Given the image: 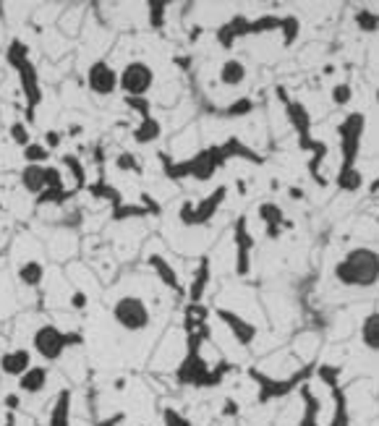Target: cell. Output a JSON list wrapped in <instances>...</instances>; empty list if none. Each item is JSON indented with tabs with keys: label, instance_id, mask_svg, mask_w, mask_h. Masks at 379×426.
Returning a JSON list of instances; mask_svg holds the SVG:
<instances>
[{
	"label": "cell",
	"instance_id": "cell-13",
	"mask_svg": "<svg viewBox=\"0 0 379 426\" xmlns=\"http://www.w3.org/2000/svg\"><path fill=\"white\" fill-rule=\"evenodd\" d=\"M214 314H217V320L225 324L228 330H230V335L236 337L238 345H243V348H249L254 340H257V335H259V330H257V324L249 320H243L241 314H236V311H230V308H214Z\"/></svg>",
	"mask_w": 379,
	"mask_h": 426
},
{
	"label": "cell",
	"instance_id": "cell-10",
	"mask_svg": "<svg viewBox=\"0 0 379 426\" xmlns=\"http://www.w3.org/2000/svg\"><path fill=\"white\" fill-rule=\"evenodd\" d=\"M275 92H277V100H280L285 107V118H288V123H290L293 131H296L298 147L306 149L308 144H311V113H308V107L288 95L285 86H277Z\"/></svg>",
	"mask_w": 379,
	"mask_h": 426
},
{
	"label": "cell",
	"instance_id": "cell-58",
	"mask_svg": "<svg viewBox=\"0 0 379 426\" xmlns=\"http://www.w3.org/2000/svg\"><path fill=\"white\" fill-rule=\"evenodd\" d=\"M335 73V66H324V76H332Z\"/></svg>",
	"mask_w": 379,
	"mask_h": 426
},
{
	"label": "cell",
	"instance_id": "cell-56",
	"mask_svg": "<svg viewBox=\"0 0 379 426\" xmlns=\"http://www.w3.org/2000/svg\"><path fill=\"white\" fill-rule=\"evenodd\" d=\"M377 191H379V180H371V183H369V194L377 196Z\"/></svg>",
	"mask_w": 379,
	"mask_h": 426
},
{
	"label": "cell",
	"instance_id": "cell-53",
	"mask_svg": "<svg viewBox=\"0 0 379 426\" xmlns=\"http://www.w3.org/2000/svg\"><path fill=\"white\" fill-rule=\"evenodd\" d=\"M288 196H290L293 201H304V199H306V194H304V189H301V186H290V189H288Z\"/></svg>",
	"mask_w": 379,
	"mask_h": 426
},
{
	"label": "cell",
	"instance_id": "cell-1",
	"mask_svg": "<svg viewBox=\"0 0 379 426\" xmlns=\"http://www.w3.org/2000/svg\"><path fill=\"white\" fill-rule=\"evenodd\" d=\"M332 275L343 288L369 290L379 280V254L371 246H355L335 264Z\"/></svg>",
	"mask_w": 379,
	"mask_h": 426
},
{
	"label": "cell",
	"instance_id": "cell-25",
	"mask_svg": "<svg viewBox=\"0 0 379 426\" xmlns=\"http://www.w3.org/2000/svg\"><path fill=\"white\" fill-rule=\"evenodd\" d=\"M311 152V160H308V176L314 178L320 186H327V178L322 176V163L327 160V144L320 142V139H311V144L306 147Z\"/></svg>",
	"mask_w": 379,
	"mask_h": 426
},
{
	"label": "cell",
	"instance_id": "cell-48",
	"mask_svg": "<svg viewBox=\"0 0 379 426\" xmlns=\"http://www.w3.org/2000/svg\"><path fill=\"white\" fill-rule=\"evenodd\" d=\"M68 306H71L73 311H84V308L89 306V296H86L84 290H73L71 298H68Z\"/></svg>",
	"mask_w": 379,
	"mask_h": 426
},
{
	"label": "cell",
	"instance_id": "cell-41",
	"mask_svg": "<svg viewBox=\"0 0 379 426\" xmlns=\"http://www.w3.org/2000/svg\"><path fill=\"white\" fill-rule=\"evenodd\" d=\"M8 136H11V142L16 144V147H21V149L32 142V133H29L26 120H13L11 126H8Z\"/></svg>",
	"mask_w": 379,
	"mask_h": 426
},
{
	"label": "cell",
	"instance_id": "cell-16",
	"mask_svg": "<svg viewBox=\"0 0 379 426\" xmlns=\"http://www.w3.org/2000/svg\"><path fill=\"white\" fill-rule=\"evenodd\" d=\"M29 367H32V353L26 348H13L0 355V374L6 377L19 379Z\"/></svg>",
	"mask_w": 379,
	"mask_h": 426
},
{
	"label": "cell",
	"instance_id": "cell-32",
	"mask_svg": "<svg viewBox=\"0 0 379 426\" xmlns=\"http://www.w3.org/2000/svg\"><path fill=\"white\" fill-rule=\"evenodd\" d=\"M79 191L76 189H45L42 194H37L35 196V204L37 207H63L66 201H71V196H76Z\"/></svg>",
	"mask_w": 379,
	"mask_h": 426
},
{
	"label": "cell",
	"instance_id": "cell-43",
	"mask_svg": "<svg viewBox=\"0 0 379 426\" xmlns=\"http://www.w3.org/2000/svg\"><path fill=\"white\" fill-rule=\"evenodd\" d=\"M115 170L118 173H142V165L133 152H120L115 154Z\"/></svg>",
	"mask_w": 379,
	"mask_h": 426
},
{
	"label": "cell",
	"instance_id": "cell-47",
	"mask_svg": "<svg viewBox=\"0 0 379 426\" xmlns=\"http://www.w3.org/2000/svg\"><path fill=\"white\" fill-rule=\"evenodd\" d=\"M163 421H165V426H194L186 416L178 414L176 408H165L163 411Z\"/></svg>",
	"mask_w": 379,
	"mask_h": 426
},
{
	"label": "cell",
	"instance_id": "cell-3",
	"mask_svg": "<svg viewBox=\"0 0 379 426\" xmlns=\"http://www.w3.org/2000/svg\"><path fill=\"white\" fill-rule=\"evenodd\" d=\"M160 163H163V170H165L167 178L173 180H181V178H194L199 183H207L212 180L214 173L228 163L225 152L220 144H212V147H204L199 152L189 157V160H178V163H170L165 154H160Z\"/></svg>",
	"mask_w": 379,
	"mask_h": 426
},
{
	"label": "cell",
	"instance_id": "cell-18",
	"mask_svg": "<svg viewBox=\"0 0 379 426\" xmlns=\"http://www.w3.org/2000/svg\"><path fill=\"white\" fill-rule=\"evenodd\" d=\"M210 280H212V261H210V257H202L196 272H194V280L189 285V304H202L204 293L210 288Z\"/></svg>",
	"mask_w": 379,
	"mask_h": 426
},
{
	"label": "cell",
	"instance_id": "cell-33",
	"mask_svg": "<svg viewBox=\"0 0 379 426\" xmlns=\"http://www.w3.org/2000/svg\"><path fill=\"white\" fill-rule=\"evenodd\" d=\"M277 29H280V16H272V13H264L259 19L246 21V37L270 35V32H277Z\"/></svg>",
	"mask_w": 379,
	"mask_h": 426
},
{
	"label": "cell",
	"instance_id": "cell-39",
	"mask_svg": "<svg viewBox=\"0 0 379 426\" xmlns=\"http://www.w3.org/2000/svg\"><path fill=\"white\" fill-rule=\"evenodd\" d=\"M133 217H149L147 210H144L142 204H118V207H113V220L115 223H123V220H133Z\"/></svg>",
	"mask_w": 379,
	"mask_h": 426
},
{
	"label": "cell",
	"instance_id": "cell-23",
	"mask_svg": "<svg viewBox=\"0 0 379 426\" xmlns=\"http://www.w3.org/2000/svg\"><path fill=\"white\" fill-rule=\"evenodd\" d=\"M163 136V123L154 118V115H149V118L139 120V126L131 131V139L136 144H142V147H147V144H154L157 139Z\"/></svg>",
	"mask_w": 379,
	"mask_h": 426
},
{
	"label": "cell",
	"instance_id": "cell-2",
	"mask_svg": "<svg viewBox=\"0 0 379 426\" xmlns=\"http://www.w3.org/2000/svg\"><path fill=\"white\" fill-rule=\"evenodd\" d=\"M6 60L11 66L16 76H19V84H21V95L26 100V126L35 120V110L42 105V84H39V71L32 63V53H29V45L24 39L13 37L8 42V50H6Z\"/></svg>",
	"mask_w": 379,
	"mask_h": 426
},
{
	"label": "cell",
	"instance_id": "cell-26",
	"mask_svg": "<svg viewBox=\"0 0 379 426\" xmlns=\"http://www.w3.org/2000/svg\"><path fill=\"white\" fill-rule=\"evenodd\" d=\"M358 335H361L364 348L371 351V353H377L379 351V311H369L367 317H364V322H361Z\"/></svg>",
	"mask_w": 379,
	"mask_h": 426
},
{
	"label": "cell",
	"instance_id": "cell-28",
	"mask_svg": "<svg viewBox=\"0 0 379 426\" xmlns=\"http://www.w3.org/2000/svg\"><path fill=\"white\" fill-rule=\"evenodd\" d=\"M220 147H223V152H225L228 160H249V163H257V165L264 163V157H259L251 147H246V144L241 142L238 136H230V139L223 142Z\"/></svg>",
	"mask_w": 379,
	"mask_h": 426
},
{
	"label": "cell",
	"instance_id": "cell-19",
	"mask_svg": "<svg viewBox=\"0 0 379 426\" xmlns=\"http://www.w3.org/2000/svg\"><path fill=\"white\" fill-rule=\"evenodd\" d=\"M246 76H249V71H246V63H243V60H238V58L223 60V66H220V71H217L220 84H223V86H230V89L241 86V84L246 82Z\"/></svg>",
	"mask_w": 379,
	"mask_h": 426
},
{
	"label": "cell",
	"instance_id": "cell-7",
	"mask_svg": "<svg viewBox=\"0 0 379 426\" xmlns=\"http://www.w3.org/2000/svg\"><path fill=\"white\" fill-rule=\"evenodd\" d=\"M367 131V115L364 113H348L338 123V139H340V167H355L361 142Z\"/></svg>",
	"mask_w": 379,
	"mask_h": 426
},
{
	"label": "cell",
	"instance_id": "cell-49",
	"mask_svg": "<svg viewBox=\"0 0 379 426\" xmlns=\"http://www.w3.org/2000/svg\"><path fill=\"white\" fill-rule=\"evenodd\" d=\"M139 204H142L144 210H147V214H149V217H157V214H160V204L152 199V194H147V191H144L142 196H139Z\"/></svg>",
	"mask_w": 379,
	"mask_h": 426
},
{
	"label": "cell",
	"instance_id": "cell-20",
	"mask_svg": "<svg viewBox=\"0 0 379 426\" xmlns=\"http://www.w3.org/2000/svg\"><path fill=\"white\" fill-rule=\"evenodd\" d=\"M71 400H73L71 390H60L55 395L53 408H50L48 426H71Z\"/></svg>",
	"mask_w": 379,
	"mask_h": 426
},
{
	"label": "cell",
	"instance_id": "cell-37",
	"mask_svg": "<svg viewBox=\"0 0 379 426\" xmlns=\"http://www.w3.org/2000/svg\"><path fill=\"white\" fill-rule=\"evenodd\" d=\"M21 157H24L26 165H45L50 160V149L42 142H29L21 149Z\"/></svg>",
	"mask_w": 379,
	"mask_h": 426
},
{
	"label": "cell",
	"instance_id": "cell-30",
	"mask_svg": "<svg viewBox=\"0 0 379 426\" xmlns=\"http://www.w3.org/2000/svg\"><path fill=\"white\" fill-rule=\"evenodd\" d=\"M330 392H332V400H335V414H332L327 426H351V411H348L345 390L338 385V387H330Z\"/></svg>",
	"mask_w": 379,
	"mask_h": 426
},
{
	"label": "cell",
	"instance_id": "cell-45",
	"mask_svg": "<svg viewBox=\"0 0 379 426\" xmlns=\"http://www.w3.org/2000/svg\"><path fill=\"white\" fill-rule=\"evenodd\" d=\"M126 105H129L131 110H136V115H139L142 120L152 115V105H149L147 97H126Z\"/></svg>",
	"mask_w": 379,
	"mask_h": 426
},
{
	"label": "cell",
	"instance_id": "cell-29",
	"mask_svg": "<svg viewBox=\"0 0 379 426\" xmlns=\"http://www.w3.org/2000/svg\"><path fill=\"white\" fill-rule=\"evenodd\" d=\"M335 186L343 194H355V191L364 189V176H361L358 167H340L338 176H335Z\"/></svg>",
	"mask_w": 379,
	"mask_h": 426
},
{
	"label": "cell",
	"instance_id": "cell-11",
	"mask_svg": "<svg viewBox=\"0 0 379 426\" xmlns=\"http://www.w3.org/2000/svg\"><path fill=\"white\" fill-rule=\"evenodd\" d=\"M86 86H89V92L97 97L115 95V92H118V71H115L105 58L95 60V63L86 68Z\"/></svg>",
	"mask_w": 379,
	"mask_h": 426
},
{
	"label": "cell",
	"instance_id": "cell-27",
	"mask_svg": "<svg viewBox=\"0 0 379 426\" xmlns=\"http://www.w3.org/2000/svg\"><path fill=\"white\" fill-rule=\"evenodd\" d=\"M42 280H45V264L39 259H26L21 267H19V283L24 288H42Z\"/></svg>",
	"mask_w": 379,
	"mask_h": 426
},
{
	"label": "cell",
	"instance_id": "cell-40",
	"mask_svg": "<svg viewBox=\"0 0 379 426\" xmlns=\"http://www.w3.org/2000/svg\"><path fill=\"white\" fill-rule=\"evenodd\" d=\"M353 21H355V26L361 29V32H377V26H379V16H377V11H371V8H358L355 11V16H353Z\"/></svg>",
	"mask_w": 379,
	"mask_h": 426
},
{
	"label": "cell",
	"instance_id": "cell-51",
	"mask_svg": "<svg viewBox=\"0 0 379 426\" xmlns=\"http://www.w3.org/2000/svg\"><path fill=\"white\" fill-rule=\"evenodd\" d=\"M241 414V408H238V400H233V398H228L225 402H223V416H238Z\"/></svg>",
	"mask_w": 379,
	"mask_h": 426
},
{
	"label": "cell",
	"instance_id": "cell-9",
	"mask_svg": "<svg viewBox=\"0 0 379 426\" xmlns=\"http://www.w3.org/2000/svg\"><path fill=\"white\" fill-rule=\"evenodd\" d=\"M154 86V68L147 60H129L118 71V89L123 97H147Z\"/></svg>",
	"mask_w": 379,
	"mask_h": 426
},
{
	"label": "cell",
	"instance_id": "cell-57",
	"mask_svg": "<svg viewBox=\"0 0 379 426\" xmlns=\"http://www.w3.org/2000/svg\"><path fill=\"white\" fill-rule=\"evenodd\" d=\"M82 126H71V129H68V133H71V136H79V133H82Z\"/></svg>",
	"mask_w": 379,
	"mask_h": 426
},
{
	"label": "cell",
	"instance_id": "cell-5",
	"mask_svg": "<svg viewBox=\"0 0 379 426\" xmlns=\"http://www.w3.org/2000/svg\"><path fill=\"white\" fill-rule=\"evenodd\" d=\"M84 335L82 332H63L58 330L55 324H39L35 332H32V348L39 358H45L48 364L63 358V353L73 348V345H82Z\"/></svg>",
	"mask_w": 379,
	"mask_h": 426
},
{
	"label": "cell",
	"instance_id": "cell-14",
	"mask_svg": "<svg viewBox=\"0 0 379 426\" xmlns=\"http://www.w3.org/2000/svg\"><path fill=\"white\" fill-rule=\"evenodd\" d=\"M246 16H233V19H228L223 24L217 26V32H214V39H217V45L223 50H233L236 48L238 39H243L246 37Z\"/></svg>",
	"mask_w": 379,
	"mask_h": 426
},
{
	"label": "cell",
	"instance_id": "cell-21",
	"mask_svg": "<svg viewBox=\"0 0 379 426\" xmlns=\"http://www.w3.org/2000/svg\"><path fill=\"white\" fill-rule=\"evenodd\" d=\"M301 400H304V416L298 426H320V411H322V400L311 392V385H301Z\"/></svg>",
	"mask_w": 379,
	"mask_h": 426
},
{
	"label": "cell",
	"instance_id": "cell-54",
	"mask_svg": "<svg viewBox=\"0 0 379 426\" xmlns=\"http://www.w3.org/2000/svg\"><path fill=\"white\" fill-rule=\"evenodd\" d=\"M264 233H267V238H270V241H277V238L283 236V228H277V225H264Z\"/></svg>",
	"mask_w": 379,
	"mask_h": 426
},
{
	"label": "cell",
	"instance_id": "cell-52",
	"mask_svg": "<svg viewBox=\"0 0 379 426\" xmlns=\"http://www.w3.org/2000/svg\"><path fill=\"white\" fill-rule=\"evenodd\" d=\"M6 408H8V414H13V411H19V405H21V398L19 395H6Z\"/></svg>",
	"mask_w": 379,
	"mask_h": 426
},
{
	"label": "cell",
	"instance_id": "cell-46",
	"mask_svg": "<svg viewBox=\"0 0 379 426\" xmlns=\"http://www.w3.org/2000/svg\"><path fill=\"white\" fill-rule=\"evenodd\" d=\"M63 186V170L45 165V189H60Z\"/></svg>",
	"mask_w": 379,
	"mask_h": 426
},
{
	"label": "cell",
	"instance_id": "cell-34",
	"mask_svg": "<svg viewBox=\"0 0 379 426\" xmlns=\"http://www.w3.org/2000/svg\"><path fill=\"white\" fill-rule=\"evenodd\" d=\"M277 32L283 35V48H293L298 42V37H301V19L293 16V13L280 16V29Z\"/></svg>",
	"mask_w": 379,
	"mask_h": 426
},
{
	"label": "cell",
	"instance_id": "cell-55",
	"mask_svg": "<svg viewBox=\"0 0 379 426\" xmlns=\"http://www.w3.org/2000/svg\"><path fill=\"white\" fill-rule=\"evenodd\" d=\"M123 418H126L123 414H115V416H110V418H105V421H100L97 426H118V424H123Z\"/></svg>",
	"mask_w": 379,
	"mask_h": 426
},
{
	"label": "cell",
	"instance_id": "cell-22",
	"mask_svg": "<svg viewBox=\"0 0 379 426\" xmlns=\"http://www.w3.org/2000/svg\"><path fill=\"white\" fill-rule=\"evenodd\" d=\"M19 183L26 194H42L45 191V165H24L19 173Z\"/></svg>",
	"mask_w": 379,
	"mask_h": 426
},
{
	"label": "cell",
	"instance_id": "cell-38",
	"mask_svg": "<svg viewBox=\"0 0 379 426\" xmlns=\"http://www.w3.org/2000/svg\"><path fill=\"white\" fill-rule=\"evenodd\" d=\"M147 21L152 29H163L167 21V3L165 0H149L147 3Z\"/></svg>",
	"mask_w": 379,
	"mask_h": 426
},
{
	"label": "cell",
	"instance_id": "cell-15",
	"mask_svg": "<svg viewBox=\"0 0 379 426\" xmlns=\"http://www.w3.org/2000/svg\"><path fill=\"white\" fill-rule=\"evenodd\" d=\"M147 264L152 267V272L157 275V280L165 285V288L176 290V293H183V283H181V277H178L176 267H173L163 254H149V257H147Z\"/></svg>",
	"mask_w": 379,
	"mask_h": 426
},
{
	"label": "cell",
	"instance_id": "cell-17",
	"mask_svg": "<svg viewBox=\"0 0 379 426\" xmlns=\"http://www.w3.org/2000/svg\"><path fill=\"white\" fill-rule=\"evenodd\" d=\"M50 382V369L48 367H29L19 377V392L21 395H39L48 390Z\"/></svg>",
	"mask_w": 379,
	"mask_h": 426
},
{
	"label": "cell",
	"instance_id": "cell-35",
	"mask_svg": "<svg viewBox=\"0 0 379 426\" xmlns=\"http://www.w3.org/2000/svg\"><path fill=\"white\" fill-rule=\"evenodd\" d=\"M63 170H68L71 178L76 180V191H84L86 189V170H84V163L76 157V154H63Z\"/></svg>",
	"mask_w": 379,
	"mask_h": 426
},
{
	"label": "cell",
	"instance_id": "cell-36",
	"mask_svg": "<svg viewBox=\"0 0 379 426\" xmlns=\"http://www.w3.org/2000/svg\"><path fill=\"white\" fill-rule=\"evenodd\" d=\"M254 100L251 97H238V100H233L230 105H225L223 110H220V115L223 118H230V120H236V118H243V115H249V113H254Z\"/></svg>",
	"mask_w": 379,
	"mask_h": 426
},
{
	"label": "cell",
	"instance_id": "cell-4",
	"mask_svg": "<svg viewBox=\"0 0 379 426\" xmlns=\"http://www.w3.org/2000/svg\"><path fill=\"white\" fill-rule=\"evenodd\" d=\"M314 364H306V367L296 369L290 377H270V374H261L259 369H249V377L257 382V402L259 405H267V402L272 400H283L288 395H293V392L301 387V385H306L308 379L314 377Z\"/></svg>",
	"mask_w": 379,
	"mask_h": 426
},
{
	"label": "cell",
	"instance_id": "cell-24",
	"mask_svg": "<svg viewBox=\"0 0 379 426\" xmlns=\"http://www.w3.org/2000/svg\"><path fill=\"white\" fill-rule=\"evenodd\" d=\"M257 217H259L264 225H277L283 228V230H288V228H293V223L290 220H285V212L283 207L277 204V201H261L259 207H257Z\"/></svg>",
	"mask_w": 379,
	"mask_h": 426
},
{
	"label": "cell",
	"instance_id": "cell-12",
	"mask_svg": "<svg viewBox=\"0 0 379 426\" xmlns=\"http://www.w3.org/2000/svg\"><path fill=\"white\" fill-rule=\"evenodd\" d=\"M233 243H236V275L246 277L251 272V251H254V236L249 230L246 214H241L233 225Z\"/></svg>",
	"mask_w": 379,
	"mask_h": 426
},
{
	"label": "cell",
	"instance_id": "cell-31",
	"mask_svg": "<svg viewBox=\"0 0 379 426\" xmlns=\"http://www.w3.org/2000/svg\"><path fill=\"white\" fill-rule=\"evenodd\" d=\"M86 191L100 201H107V204H113V207H118L123 204V196H120V191L115 186H110L105 178H97L95 183H86Z\"/></svg>",
	"mask_w": 379,
	"mask_h": 426
},
{
	"label": "cell",
	"instance_id": "cell-6",
	"mask_svg": "<svg viewBox=\"0 0 379 426\" xmlns=\"http://www.w3.org/2000/svg\"><path fill=\"white\" fill-rule=\"evenodd\" d=\"M228 196V186H217V189L199 201H183L178 207V223L183 228H204L212 223V217L220 212L223 201Z\"/></svg>",
	"mask_w": 379,
	"mask_h": 426
},
{
	"label": "cell",
	"instance_id": "cell-44",
	"mask_svg": "<svg viewBox=\"0 0 379 426\" xmlns=\"http://www.w3.org/2000/svg\"><path fill=\"white\" fill-rule=\"evenodd\" d=\"M314 374H317L322 385H327V387H338V385H340V369H338V367L322 364V367L314 369Z\"/></svg>",
	"mask_w": 379,
	"mask_h": 426
},
{
	"label": "cell",
	"instance_id": "cell-50",
	"mask_svg": "<svg viewBox=\"0 0 379 426\" xmlns=\"http://www.w3.org/2000/svg\"><path fill=\"white\" fill-rule=\"evenodd\" d=\"M45 147H48L50 152L53 149H58L60 144H63V131H55V129H50V131H45Z\"/></svg>",
	"mask_w": 379,
	"mask_h": 426
},
{
	"label": "cell",
	"instance_id": "cell-8",
	"mask_svg": "<svg viewBox=\"0 0 379 426\" xmlns=\"http://www.w3.org/2000/svg\"><path fill=\"white\" fill-rule=\"evenodd\" d=\"M113 322L118 324L120 330L131 332H144L152 324V311L147 306V301L139 296H120L113 304Z\"/></svg>",
	"mask_w": 379,
	"mask_h": 426
},
{
	"label": "cell",
	"instance_id": "cell-42",
	"mask_svg": "<svg viewBox=\"0 0 379 426\" xmlns=\"http://www.w3.org/2000/svg\"><path fill=\"white\" fill-rule=\"evenodd\" d=\"M330 100H332V105L335 107H345L351 100H353V86L351 84H335L330 89Z\"/></svg>",
	"mask_w": 379,
	"mask_h": 426
}]
</instances>
